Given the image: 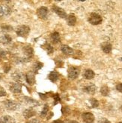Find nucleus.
<instances>
[{"label":"nucleus","mask_w":122,"mask_h":123,"mask_svg":"<svg viewBox=\"0 0 122 123\" xmlns=\"http://www.w3.org/2000/svg\"><path fill=\"white\" fill-rule=\"evenodd\" d=\"M61 52L67 55H72L74 54V49L72 48H70V46H67V45H63L61 48Z\"/></svg>","instance_id":"obj_17"},{"label":"nucleus","mask_w":122,"mask_h":123,"mask_svg":"<svg viewBox=\"0 0 122 123\" xmlns=\"http://www.w3.org/2000/svg\"><path fill=\"white\" fill-rule=\"evenodd\" d=\"M101 49H102V50L103 51L104 53L109 54L112 52V46L109 43H103L101 45Z\"/></svg>","instance_id":"obj_18"},{"label":"nucleus","mask_w":122,"mask_h":123,"mask_svg":"<svg viewBox=\"0 0 122 123\" xmlns=\"http://www.w3.org/2000/svg\"><path fill=\"white\" fill-rule=\"evenodd\" d=\"M1 79H2V75L0 74V81H1Z\"/></svg>","instance_id":"obj_39"},{"label":"nucleus","mask_w":122,"mask_h":123,"mask_svg":"<svg viewBox=\"0 0 122 123\" xmlns=\"http://www.w3.org/2000/svg\"><path fill=\"white\" fill-rule=\"evenodd\" d=\"M68 78L72 79V80L76 79L79 76V75H80V70H79L78 68L74 67H70L68 69Z\"/></svg>","instance_id":"obj_7"},{"label":"nucleus","mask_w":122,"mask_h":123,"mask_svg":"<svg viewBox=\"0 0 122 123\" xmlns=\"http://www.w3.org/2000/svg\"><path fill=\"white\" fill-rule=\"evenodd\" d=\"M0 123H16V121L11 116H4L0 117Z\"/></svg>","instance_id":"obj_15"},{"label":"nucleus","mask_w":122,"mask_h":123,"mask_svg":"<svg viewBox=\"0 0 122 123\" xmlns=\"http://www.w3.org/2000/svg\"><path fill=\"white\" fill-rule=\"evenodd\" d=\"M11 77L17 83L23 82L24 81L25 78H26V76L24 75V74L23 73V72H21L20 71H15L14 73H12Z\"/></svg>","instance_id":"obj_6"},{"label":"nucleus","mask_w":122,"mask_h":123,"mask_svg":"<svg viewBox=\"0 0 122 123\" xmlns=\"http://www.w3.org/2000/svg\"><path fill=\"white\" fill-rule=\"evenodd\" d=\"M6 95H7V92H6L5 90L2 87V86H0V97L5 96Z\"/></svg>","instance_id":"obj_29"},{"label":"nucleus","mask_w":122,"mask_h":123,"mask_svg":"<svg viewBox=\"0 0 122 123\" xmlns=\"http://www.w3.org/2000/svg\"><path fill=\"white\" fill-rule=\"evenodd\" d=\"M29 31H30V28L25 25L18 26L16 29L17 34L19 37H26V36L29 34Z\"/></svg>","instance_id":"obj_1"},{"label":"nucleus","mask_w":122,"mask_h":123,"mask_svg":"<svg viewBox=\"0 0 122 123\" xmlns=\"http://www.w3.org/2000/svg\"><path fill=\"white\" fill-rule=\"evenodd\" d=\"M25 79L28 84H30V85L34 84L35 83V76H34V72H28L26 75Z\"/></svg>","instance_id":"obj_11"},{"label":"nucleus","mask_w":122,"mask_h":123,"mask_svg":"<svg viewBox=\"0 0 122 123\" xmlns=\"http://www.w3.org/2000/svg\"><path fill=\"white\" fill-rule=\"evenodd\" d=\"M66 20H67L68 25L70 26H74L76 23V18L74 14H70L69 16H68L66 17Z\"/></svg>","instance_id":"obj_20"},{"label":"nucleus","mask_w":122,"mask_h":123,"mask_svg":"<svg viewBox=\"0 0 122 123\" xmlns=\"http://www.w3.org/2000/svg\"><path fill=\"white\" fill-rule=\"evenodd\" d=\"M10 90L13 93H20L22 92V84L20 83H11L10 84Z\"/></svg>","instance_id":"obj_8"},{"label":"nucleus","mask_w":122,"mask_h":123,"mask_svg":"<svg viewBox=\"0 0 122 123\" xmlns=\"http://www.w3.org/2000/svg\"><path fill=\"white\" fill-rule=\"evenodd\" d=\"M10 69H11V66H10V65H8V64H5V67H4V71H5V72H8Z\"/></svg>","instance_id":"obj_33"},{"label":"nucleus","mask_w":122,"mask_h":123,"mask_svg":"<svg viewBox=\"0 0 122 123\" xmlns=\"http://www.w3.org/2000/svg\"><path fill=\"white\" fill-rule=\"evenodd\" d=\"M48 14H49V10L46 7H44V6L41 7V8H39L37 10V15L40 19H47Z\"/></svg>","instance_id":"obj_4"},{"label":"nucleus","mask_w":122,"mask_h":123,"mask_svg":"<svg viewBox=\"0 0 122 123\" xmlns=\"http://www.w3.org/2000/svg\"><path fill=\"white\" fill-rule=\"evenodd\" d=\"M23 53L25 54V55L27 56L28 57H31L33 55V53H34L33 49L30 46H24L23 48Z\"/></svg>","instance_id":"obj_19"},{"label":"nucleus","mask_w":122,"mask_h":123,"mask_svg":"<svg viewBox=\"0 0 122 123\" xmlns=\"http://www.w3.org/2000/svg\"><path fill=\"white\" fill-rule=\"evenodd\" d=\"M82 119L85 123H93L95 121V116L90 112H85L82 114Z\"/></svg>","instance_id":"obj_9"},{"label":"nucleus","mask_w":122,"mask_h":123,"mask_svg":"<svg viewBox=\"0 0 122 123\" xmlns=\"http://www.w3.org/2000/svg\"><path fill=\"white\" fill-rule=\"evenodd\" d=\"M11 13V8L7 5H0V17H8Z\"/></svg>","instance_id":"obj_5"},{"label":"nucleus","mask_w":122,"mask_h":123,"mask_svg":"<svg viewBox=\"0 0 122 123\" xmlns=\"http://www.w3.org/2000/svg\"><path fill=\"white\" fill-rule=\"evenodd\" d=\"M51 38L54 43H57L60 42V35L58 32H54L51 34Z\"/></svg>","instance_id":"obj_23"},{"label":"nucleus","mask_w":122,"mask_h":123,"mask_svg":"<svg viewBox=\"0 0 122 123\" xmlns=\"http://www.w3.org/2000/svg\"><path fill=\"white\" fill-rule=\"evenodd\" d=\"M6 56V52H5V51L4 49H1L0 48V57L1 58H3V57H5Z\"/></svg>","instance_id":"obj_31"},{"label":"nucleus","mask_w":122,"mask_h":123,"mask_svg":"<svg viewBox=\"0 0 122 123\" xmlns=\"http://www.w3.org/2000/svg\"><path fill=\"white\" fill-rule=\"evenodd\" d=\"M96 90H97V86L95 84H92L85 86V87L83 88L84 92H85L86 93H88V94H91V95H92V94H95Z\"/></svg>","instance_id":"obj_12"},{"label":"nucleus","mask_w":122,"mask_h":123,"mask_svg":"<svg viewBox=\"0 0 122 123\" xmlns=\"http://www.w3.org/2000/svg\"><path fill=\"white\" fill-rule=\"evenodd\" d=\"M4 105L6 109H8V111H15L19 107L18 103L13 100H5L4 102Z\"/></svg>","instance_id":"obj_3"},{"label":"nucleus","mask_w":122,"mask_h":123,"mask_svg":"<svg viewBox=\"0 0 122 123\" xmlns=\"http://www.w3.org/2000/svg\"><path fill=\"white\" fill-rule=\"evenodd\" d=\"M95 74L93 70L91 69H86L83 74V76L85 79H88V80H90V79H92L95 77Z\"/></svg>","instance_id":"obj_21"},{"label":"nucleus","mask_w":122,"mask_h":123,"mask_svg":"<svg viewBox=\"0 0 122 123\" xmlns=\"http://www.w3.org/2000/svg\"><path fill=\"white\" fill-rule=\"evenodd\" d=\"M28 123H40V121L37 119H32Z\"/></svg>","instance_id":"obj_35"},{"label":"nucleus","mask_w":122,"mask_h":123,"mask_svg":"<svg viewBox=\"0 0 122 123\" xmlns=\"http://www.w3.org/2000/svg\"><path fill=\"white\" fill-rule=\"evenodd\" d=\"M54 98H55V101L56 102H60V98H59V96L58 94H56V95L54 96Z\"/></svg>","instance_id":"obj_36"},{"label":"nucleus","mask_w":122,"mask_h":123,"mask_svg":"<svg viewBox=\"0 0 122 123\" xmlns=\"http://www.w3.org/2000/svg\"><path fill=\"white\" fill-rule=\"evenodd\" d=\"M48 111H49V105L47 104V105H44V109L42 110V111H41V117H45Z\"/></svg>","instance_id":"obj_27"},{"label":"nucleus","mask_w":122,"mask_h":123,"mask_svg":"<svg viewBox=\"0 0 122 123\" xmlns=\"http://www.w3.org/2000/svg\"><path fill=\"white\" fill-rule=\"evenodd\" d=\"M53 11L61 18L64 19V18L67 17V13H66L65 11H64V9H62V8H59V7H58V6L54 5L53 7Z\"/></svg>","instance_id":"obj_10"},{"label":"nucleus","mask_w":122,"mask_h":123,"mask_svg":"<svg viewBox=\"0 0 122 123\" xmlns=\"http://www.w3.org/2000/svg\"><path fill=\"white\" fill-rule=\"evenodd\" d=\"M121 61H122V58H121Z\"/></svg>","instance_id":"obj_41"},{"label":"nucleus","mask_w":122,"mask_h":123,"mask_svg":"<svg viewBox=\"0 0 122 123\" xmlns=\"http://www.w3.org/2000/svg\"><path fill=\"white\" fill-rule=\"evenodd\" d=\"M23 99H24V102H25L27 105H30V106H32V107H36V106H38V105H41V103H39V102H38V101L34 100V99L30 98V97L25 96V97L23 98Z\"/></svg>","instance_id":"obj_13"},{"label":"nucleus","mask_w":122,"mask_h":123,"mask_svg":"<svg viewBox=\"0 0 122 123\" xmlns=\"http://www.w3.org/2000/svg\"><path fill=\"white\" fill-rule=\"evenodd\" d=\"M48 77H49V79L52 82L55 83L57 81V80L59 79V74H58V72H56L55 71H53V72H50L49 75H48Z\"/></svg>","instance_id":"obj_22"},{"label":"nucleus","mask_w":122,"mask_h":123,"mask_svg":"<svg viewBox=\"0 0 122 123\" xmlns=\"http://www.w3.org/2000/svg\"><path fill=\"white\" fill-rule=\"evenodd\" d=\"M46 49H47V52L49 54V53H51V52H53V47L50 46V45H49V44H47V45H46Z\"/></svg>","instance_id":"obj_30"},{"label":"nucleus","mask_w":122,"mask_h":123,"mask_svg":"<svg viewBox=\"0 0 122 123\" xmlns=\"http://www.w3.org/2000/svg\"><path fill=\"white\" fill-rule=\"evenodd\" d=\"M116 89H117V90L119 91L120 92H122V83L118 84L116 86Z\"/></svg>","instance_id":"obj_34"},{"label":"nucleus","mask_w":122,"mask_h":123,"mask_svg":"<svg viewBox=\"0 0 122 123\" xmlns=\"http://www.w3.org/2000/svg\"><path fill=\"white\" fill-rule=\"evenodd\" d=\"M68 123H79L77 121H75V120H72V121H70V122H68Z\"/></svg>","instance_id":"obj_38"},{"label":"nucleus","mask_w":122,"mask_h":123,"mask_svg":"<svg viewBox=\"0 0 122 123\" xmlns=\"http://www.w3.org/2000/svg\"><path fill=\"white\" fill-rule=\"evenodd\" d=\"M35 114H36V112L32 108H28V109H26L23 111V116L26 119H30L34 117Z\"/></svg>","instance_id":"obj_16"},{"label":"nucleus","mask_w":122,"mask_h":123,"mask_svg":"<svg viewBox=\"0 0 122 123\" xmlns=\"http://www.w3.org/2000/svg\"><path fill=\"white\" fill-rule=\"evenodd\" d=\"M90 103L92 106V107H97L99 106V102L95 98H90Z\"/></svg>","instance_id":"obj_26"},{"label":"nucleus","mask_w":122,"mask_h":123,"mask_svg":"<svg viewBox=\"0 0 122 123\" xmlns=\"http://www.w3.org/2000/svg\"><path fill=\"white\" fill-rule=\"evenodd\" d=\"M43 63H41V62H35L34 63V65H33V69H34V72H38L39 69H41L42 67H43Z\"/></svg>","instance_id":"obj_25"},{"label":"nucleus","mask_w":122,"mask_h":123,"mask_svg":"<svg viewBox=\"0 0 122 123\" xmlns=\"http://www.w3.org/2000/svg\"><path fill=\"white\" fill-rule=\"evenodd\" d=\"M99 123H111V122L106 118H101L99 120Z\"/></svg>","instance_id":"obj_32"},{"label":"nucleus","mask_w":122,"mask_h":123,"mask_svg":"<svg viewBox=\"0 0 122 123\" xmlns=\"http://www.w3.org/2000/svg\"><path fill=\"white\" fill-rule=\"evenodd\" d=\"M102 21H103V19H102L101 16L96 13H91V15L88 18V22L93 25H99L102 23Z\"/></svg>","instance_id":"obj_2"},{"label":"nucleus","mask_w":122,"mask_h":123,"mask_svg":"<svg viewBox=\"0 0 122 123\" xmlns=\"http://www.w3.org/2000/svg\"><path fill=\"white\" fill-rule=\"evenodd\" d=\"M12 41V38L8 34H4L0 37V43L4 45H8Z\"/></svg>","instance_id":"obj_14"},{"label":"nucleus","mask_w":122,"mask_h":123,"mask_svg":"<svg viewBox=\"0 0 122 123\" xmlns=\"http://www.w3.org/2000/svg\"><path fill=\"white\" fill-rule=\"evenodd\" d=\"M2 30H3L4 31H12V29H13L11 26H10V25H3V26L2 27Z\"/></svg>","instance_id":"obj_28"},{"label":"nucleus","mask_w":122,"mask_h":123,"mask_svg":"<svg viewBox=\"0 0 122 123\" xmlns=\"http://www.w3.org/2000/svg\"><path fill=\"white\" fill-rule=\"evenodd\" d=\"M53 123H64L61 120H55V121H53Z\"/></svg>","instance_id":"obj_37"},{"label":"nucleus","mask_w":122,"mask_h":123,"mask_svg":"<svg viewBox=\"0 0 122 123\" xmlns=\"http://www.w3.org/2000/svg\"><path fill=\"white\" fill-rule=\"evenodd\" d=\"M118 123H122V122H118Z\"/></svg>","instance_id":"obj_40"},{"label":"nucleus","mask_w":122,"mask_h":123,"mask_svg":"<svg viewBox=\"0 0 122 123\" xmlns=\"http://www.w3.org/2000/svg\"><path fill=\"white\" fill-rule=\"evenodd\" d=\"M100 93L102 94V96H107L109 94V89L107 86H103L100 88Z\"/></svg>","instance_id":"obj_24"}]
</instances>
